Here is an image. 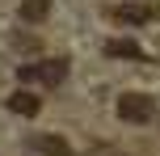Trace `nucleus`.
Segmentation results:
<instances>
[{
	"instance_id": "obj_1",
	"label": "nucleus",
	"mask_w": 160,
	"mask_h": 156,
	"mask_svg": "<svg viewBox=\"0 0 160 156\" xmlns=\"http://www.w3.org/2000/svg\"><path fill=\"white\" fill-rule=\"evenodd\" d=\"M118 114L127 123H148V118H156V101L148 93H122L118 97Z\"/></svg>"
},
{
	"instance_id": "obj_2",
	"label": "nucleus",
	"mask_w": 160,
	"mask_h": 156,
	"mask_svg": "<svg viewBox=\"0 0 160 156\" xmlns=\"http://www.w3.org/2000/svg\"><path fill=\"white\" fill-rule=\"evenodd\" d=\"M63 76H68V63H63V59H42V63L21 68V76H17V80H42V84H59Z\"/></svg>"
},
{
	"instance_id": "obj_4",
	"label": "nucleus",
	"mask_w": 160,
	"mask_h": 156,
	"mask_svg": "<svg viewBox=\"0 0 160 156\" xmlns=\"http://www.w3.org/2000/svg\"><path fill=\"white\" fill-rule=\"evenodd\" d=\"M8 110H13V114H21V118H30V114H38V97H34V93H25V89H17L13 97H8Z\"/></svg>"
},
{
	"instance_id": "obj_5",
	"label": "nucleus",
	"mask_w": 160,
	"mask_h": 156,
	"mask_svg": "<svg viewBox=\"0 0 160 156\" xmlns=\"http://www.w3.org/2000/svg\"><path fill=\"white\" fill-rule=\"evenodd\" d=\"M30 148L38 152V156H68V143L59 139V135H38V139L30 143Z\"/></svg>"
},
{
	"instance_id": "obj_7",
	"label": "nucleus",
	"mask_w": 160,
	"mask_h": 156,
	"mask_svg": "<svg viewBox=\"0 0 160 156\" xmlns=\"http://www.w3.org/2000/svg\"><path fill=\"white\" fill-rule=\"evenodd\" d=\"M105 55H114V59H118V55H127V59H139L143 51H139L135 42H127V38H110V42H105Z\"/></svg>"
},
{
	"instance_id": "obj_6",
	"label": "nucleus",
	"mask_w": 160,
	"mask_h": 156,
	"mask_svg": "<svg viewBox=\"0 0 160 156\" xmlns=\"http://www.w3.org/2000/svg\"><path fill=\"white\" fill-rule=\"evenodd\" d=\"M21 21H42V17L51 13V0H21Z\"/></svg>"
},
{
	"instance_id": "obj_3",
	"label": "nucleus",
	"mask_w": 160,
	"mask_h": 156,
	"mask_svg": "<svg viewBox=\"0 0 160 156\" xmlns=\"http://www.w3.org/2000/svg\"><path fill=\"white\" fill-rule=\"evenodd\" d=\"M110 17L114 21H127V25H143L148 17H152V8H143V4H118V8H110Z\"/></svg>"
}]
</instances>
